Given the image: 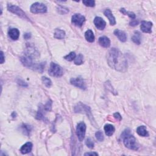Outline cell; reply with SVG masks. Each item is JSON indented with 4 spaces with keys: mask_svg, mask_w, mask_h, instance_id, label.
<instances>
[{
    "mask_svg": "<svg viewBox=\"0 0 156 156\" xmlns=\"http://www.w3.org/2000/svg\"><path fill=\"white\" fill-rule=\"evenodd\" d=\"M107 61L111 68L120 72L124 73L128 70V61L119 49L113 48L107 54Z\"/></svg>",
    "mask_w": 156,
    "mask_h": 156,
    "instance_id": "6da1fadb",
    "label": "cell"
},
{
    "mask_svg": "<svg viewBox=\"0 0 156 156\" xmlns=\"http://www.w3.org/2000/svg\"><path fill=\"white\" fill-rule=\"evenodd\" d=\"M20 61L25 67H27V68L31 69L34 71H37L39 73H43L46 65V62H34L32 59H31L25 56L21 57Z\"/></svg>",
    "mask_w": 156,
    "mask_h": 156,
    "instance_id": "7a4b0ae2",
    "label": "cell"
},
{
    "mask_svg": "<svg viewBox=\"0 0 156 156\" xmlns=\"http://www.w3.org/2000/svg\"><path fill=\"white\" fill-rule=\"evenodd\" d=\"M121 138L123 139V143L128 148L137 151L138 149V145L136 138L132 135L130 134V130L126 129L121 134Z\"/></svg>",
    "mask_w": 156,
    "mask_h": 156,
    "instance_id": "3957f363",
    "label": "cell"
},
{
    "mask_svg": "<svg viewBox=\"0 0 156 156\" xmlns=\"http://www.w3.org/2000/svg\"><path fill=\"white\" fill-rule=\"evenodd\" d=\"M74 111L75 113H84L88 117V119L91 122V124L94 126L95 128H97L98 127V125L97 124L96 121L94 119L93 116L92 115L91 112V109L89 106H87L86 105L82 104V103H79L76 106H74Z\"/></svg>",
    "mask_w": 156,
    "mask_h": 156,
    "instance_id": "277c9868",
    "label": "cell"
},
{
    "mask_svg": "<svg viewBox=\"0 0 156 156\" xmlns=\"http://www.w3.org/2000/svg\"><path fill=\"white\" fill-rule=\"evenodd\" d=\"M48 73L50 76L53 77H61L64 74V70L62 67L56 63L51 62L50 64Z\"/></svg>",
    "mask_w": 156,
    "mask_h": 156,
    "instance_id": "5b68a950",
    "label": "cell"
},
{
    "mask_svg": "<svg viewBox=\"0 0 156 156\" xmlns=\"http://www.w3.org/2000/svg\"><path fill=\"white\" fill-rule=\"evenodd\" d=\"M7 9L9 11L12 12V13H13L17 16H20V18L29 21V19L28 17L26 14H25V12L19 7L16 6L15 5H9V4H8Z\"/></svg>",
    "mask_w": 156,
    "mask_h": 156,
    "instance_id": "8992f818",
    "label": "cell"
},
{
    "mask_svg": "<svg viewBox=\"0 0 156 156\" xmlns=\"http://www.w3.org/2000/svg\"><path fill=\"white\" fill-rule=\"evenodd\" d=\"M24 53L25 56L32 59H35L38 58L40 56L39 53L37 51V49L35 48L34 46L31 43H27Z\"/></svg>",
    "mask_w": 156,
    "mask_h": 156,
    "instance_id": "52a82bcc",
    "label": "cell"
},
{
    "mask_svg": "<svg viewBox=\"0 0 156 156\" xmlns=\"http://www.w3.org/2000/svg\"><path fill=\"white\" fill-rule=\"evenodd\" d=\"M30 10L32 14H43L47 12V7L43 3L36 2L32 4Z\"/></svg>",
    "mask_w": 156,
    "mask_h": 156,
    "instance_id": "ba28073f",
    "label": "cell"
},
{
    "mask_svg": "<svg viewBox=\"0 0 156 156\" xmlns=\"http://www.w3.org/2000/svg\"><path fill=\"white\" fill-rule=\"evenodd\" d=\"M86 125L84 122H81L78 124L76 128V134L79 140L82 142L86 136Z\"/></svg>",
    "mask_w": 156,
    "mask_h": 156,
    "instance_id": "9c48e42d",
    "label": "cell"
},
{
    "mask_svg": "<svg viewBox=\"0 0 156 156\" xmlns=\"http://www.w3.org/2000/svg\"><path fill=\"white\" fill-rule=\"evenodd\" d=\"M85 16L79 14H76L72 16L71 18V23L74 26L78 27H81L84 23L85 22Z\"/></svg>",
    "mask_w": 156,
    "mask_h": 156,
    "instance_id": "30bf717a",
    "label": "cell"
},
{
    "mask_svg": "<svg viewBox=\"0 0 156 156\" xmlns=\"http://www.w3.org/2000/svg\"><path fill=\"white\" fill-rule=\"evenodd\" d=\"M70 83L71 85L81 88V89H82V90L86 89L85 81H84V80L81 78H71L70 79Z\"/></svg>",
    "mask_w": 156,
    "mask_h": 156,
    "instance_id": "8fae6325",
    "label": "cell"
},
{
    "mask_svg": "<svg viewBox=\"0 0 156 156\" xmlns=\"http://www.w3.org/2000/svg\"><path fill=\"white\" fill-rule=\"evenodd\" d=\"M94 24L96 28L99 30H104L106 26V22L99 16H96L94 19Z\"/></svg>",
    "mask_w": 156,
    "mask_h": 156,
    "instance_id": "7c38bea8",
    "label": "cell"
},
{
    "mask_svg": "<svg viewBox=\"0 0 156 156\" xmlns=\"http://www.w3.org/2000/svg\"><path fill=\"white\" fill-rule=\"evenodd\" d=\"M152 28H153V23L146 21H142L141 23L140 28L142 31L145 33H151Z\"/></svg>",
    "mask_w": 156,
    "mask_h": 156,
    "instance_id": "4fadbf2b",
    "label": "cell"
},
{
    "mask_svg": "<svg viewBox=\"0 0 156 156\" xmlns=\"http://www.w3.org/2000/svg\"><path fill=\"white\" fill-rule=\"evenodd\" d=\"M99 44L104 48H109L111 46V40L108 37L106 36L100 37L98 39Z\"/></svg>",
    "mask_w": 156,
    "mask_h": 156,
    "instance_id": "5bb4252c",
    "label": "cell"
},
{
    "mask_svg": "<svg viewBox=\"0 0 156 156\" xmlns=\"http://www.w3.org/2000/svg\"><path fill=\"white\" fill-rule=\"evenodd\" d=\"M8 34H9L11 39L13 40H16L18 39L20 36V31L18 29L16 28H11L8 31Z\"/></svg>",
    "mask_w": 156,
    "mask_h": 156,
    "instance_id": "9a60e30c",
    "label": "cell"
},
{
    "mask_svg": "<svg viewBox=\"0 0 156 156\" xmlns=\"http://www.w3.org/2000/svg\"><path fill=\"white\" fill-rule=\"evenodd\" d=\"M32 149V143L31 142H27L23 145L20 148V151L23 154H26L29 153Z\"/></svg>",
    "mask_w": 156,
    "mask_h": 156,
    "instance_id": "2e32d148",
    "label": "cell"
},
{
    "mask_svg": "<svg viewBox=\"0 0 156 156\" xmlns=\"http://www.w3.org/2000/svg\"><path fill=\"white\" fill-rule=\"evenodd\" d=\"M114 34L122 42H125L127 40L126 34L123 31H121L120 29H116L114 31Z\"/></svg>",
    "mask_w": 156,
    "mask_h": 156,
    "instance_id": "e0dca14e",
    "label": "cell"
},
{
    "mask_svg": "<svg viewBox=\"0 0 156 156\" xmlns=\"http://www.w3.org/2000/svg\"><path fill=\"white\" fill-rule=\"evenodd\" d=\"M44 112H46L45 109L43 107V106L41 105V106L39 107V111H38L37 115L36 116V119L38 120H42L43 121H47V120L46 119L45 117V113Z\"/></svg>",
    "mask_w": 156,
    "mask_h": 156,
    "instance_id": "ac0fdd59",
    "label": "cell"
},
{
    "mask_svg": "<svg viewBox=\"0 0 156 156\" xmlns=\"http://www.w3.org/2000/svg\"><path fill=\"white\" fill-rule=\"evenodd\" d=\"M104 14L109 19V22H110L111 25L113 26V25H115L116 24L115 18L114 17V16L113 15V14L112 13V11L110 9H106L104 11Z\"/></svg>",
    "mask_w": 156,
    "mask_h": 156,
    "instance_id": "d6986e66",
    "label": "cell"
},
{
    "mask_svg": "<svg viewBox=\"0 0 156 156\" xmlns=\"http://www.w3.org/2000/svg\"><path fill=\"white\" fill-rule=\"evenodd\" d=\"M104 130L105 133L107 135V136L111 137L114 133L115 129L114 126L110 124H107L104 126Z\"/></svg>",
    "mask_w": 156,
    "mask_h": 156,
    "instance_id": "ffe728a7",
    "label": "cell"
},
{
    "mask_svg": "<svg viewBox=\"0 0 156 156\" xmlns=\"http://www.w3.org/2000/svg\"><path fill=\"white\" fill-rule=\"evenodd\" d=\"M137 133L142 137H147L149 136L148 132H147L146 128L145 126H141L138 127L137 129Z\"/></svg>",
    "mask_w": 156,
    "mask_h": 156,
    "instance_id": "44dd1931",
    "label": "cell"
},
{
    "mask_svg": "<svg viewBox=\"0 0 156 156\" xmlns=\"http://www.w3.org/2000/svg\"><path fill=\"white\" fill-rule=\"evenodd\" d=\"M54 37L57 39H64L65 37V32L60 29H56L54 34Z\"/></svg>",
    "mask_w": 156,
    "mask_h": 156,
    "instance_id": "7402d4cb",
    "label": "cell"
},
{
    "mask_svg": "<svg viewBox=\"0 0 156 156\" xmlns=\"http://www.w3.org/2000/svg\"><path fill=\"white\" fill-rule=\"evenodd\" d=\"M85 37L87 41L90 43H93L95 41V36L93 31L90 29H88L85 33Z\"/></svg>",
    "mask_w": 156,
    "mask_h": 156,
    "instance_id": "603a6c76",
    "label": "cell"
},
{
    "mask_svg": "<svg viewBox=\"0 0 156 156\" xmlns=\"http://www.w3.org/2000/svg\"><path fill=\"white\" fill-rule=\"evenodd\" d=\"M132 40L136 44L140 45L142 41L141 34L138 31H136L134 32V36L132 37Z\"/></svg>",
    "mask_w": 156,
    "mask_h": 156,
    "instance_id": "cb8c5ba5",
    "label": "cell"
},
{
    "mask_svg": "<svg viewBox=\"0 0 156 156\" xmlns=\"http://www.w3.org/2000/svg\"><path fill=\"white\" fill-rule=\"evenodd\" d=\"M21 129L24 135L29 136L32 130V126L27 124H23L21 126Z\"/></svg>",
    "mask_w": 156,
    "mask_h": 156,
    "instance_id": "d4e9b609",
    "label": "cell"
},
{
    "mask_svg": "<svg viewBox=\"0 0 156 156\" xmlns=\"http://www.w3.org/2000/svg\"><path fill=\"white\" fill-rule=\"evenodd\" d=\"M120 11L123 14H124V15H128V16H129L130 18H132V19H133V20H134L135 18H136V14H135L134 13V12H128V11H126V10L124 9V8H121V9H120Z\"/></svg>",
    "mask_w": 156,
    "mask_h": 156,
    "instance_id": "484cf974",
    "label": "cell"
},
{
    "mask_svg": "<svg viewBox=\"0 0 156 156\" xmlns=\"http://www.w3.org/2000/svg\"><path fill=\"white\" fill-rule=\"evenodd\" d=\"M84 62V56L82 54H79L78 56L75 57L74 60V63L77 65H80L82 64H83Z\"/></svg>",
    "mask_w": 156,
    "mask_h": 156,
    "instance_id": "4316f807",
    "label": "cell"
},
{
    "mask_svg": "<svg viewBox=\"0 0 156 156\" xmlns=\"http://www.w3.org/2000/svg\"><path fill=\"white\" fill-rule=\"evenodd\" d=\"M57 12L61 15H64L68 14L69 12V9L68 8L62 6H59L57 7Z\"/></svg>",
    "mask_w": 156,
    "mask_h": 156,
    "instance_id": "83f0119b",
    "label": "cell"
},
{
    "mask_svg": "<svg viewBox=\"0 0 156 156\" xmlns=\"http://www.w3.org/2000/svg\"><path fill=\"white\" fill-rule=\"evenodd\" d=\"M41 80H42V82H43V83L44 84V85L46 87L49 88L51 86H52V82H51V81L50 79L48 78L47 77H46V76L42 77Z\"/></svg>",
    "mask_w": 156,
    "mask_h": 156,
    "instance_id": "f1b7e54d",
    "label": "cell"
},
{
    "mask_svg": "<svg viewBox=\"0 0 156 156\" xmlns=\"http://www.w3.org/2000/svg\"><path fill=\"white\" fill-rule=\"evenodd\" d=\"M76 57V53L74 52H71L68 54H67V55L64 56V59L66 61L71 62L74 60Z\"/></svg>",
    "mask_w": 156,
    "mask_h": 156,
    "instance_id": "f546056e",
    "label": "cell"
},
{
    "mask_svg": "<svg viewBox=\"0 0 156 156\" xmlns=\"http://www.w3.org/2000/svg\"><path fill=\"white\" fill-rule=\"evenodd\" d=\"M52 104H53V102L51 100H49L47 103H46V104L45 105V106H43V109H45V111L46 112H48V111H51V109H52Z\"/></svg>",
    "mask_w": 156,
    "mask_h": 156,
    "instance_id": "4dcf8cb0",
    "label": "cell"
},
{
    "mask_svg": "<svg viewBox=\"0 0 156 156\" xmlns=\"http://www.w3.org/2000/svg\"><path fill=\"white\" fill-rule=\"evenodd\" d=\"M84 5H86L87 7H94L95 6V1L93 0H84L82 1Z\"/></svg>",
    "mask_w": 156,
    "mask_h": 156,
    "instance_id": "1f68e13d",
    "label": "cell"
},
{
    "mask_svg": "<svg viewBox=\"0 0 156 156\" xmlns=\"http://www.w3.org/2000/svg\"><path fill=\"white\" fill-rule=\"evenodd\" d=\"M95 136L97 140H98L99 142H103L104 139V135L102 131H98L96 132L95 134Z\"/></svg>",
    "mask_w": 156,
    "mask_h": 156,
    "instance_id": "d6a6232c",
    "label": "cell"
},
{
    "mask_svg": "<svg viewBox=\"0 0 156 156\" xmlns=\"http://www.w3.org/2000/svg\"><path fill=\"white\" fill-rule=\"evenodd\" d=\"M86 144L88 147L92 149L94 147V142L90 138H88L86 141Z\"/></svg>",
    "mask_w": 156,
    "mask_h": 156,
    "instance_id": "836d02e7",
    "label": "cell"
},
{
    "mask_svg": "<svg viewBox=\"0 0 156 156\" xmlns=\"http://www.w3.org/2000/svg\"><path fill=\"white\" fill-rule=\"evenodd\" d=\"M17 83L19 86H22V87H28V84L26 82H25L23 80L18 79Z\"/></svg>",
    "mask_w": 156,
    "mask_h": 156,
    "instance_id": "e575fe53",
    "label": "cell"
},
{
    "mask_svg": "<svg viewBox=\"0 0 156 156\" xmlns=\"http://www.w3.org/2000/svg\"><path fill=\"white\" fill-rule=\"evenodd\" d=\"M113 117H114L115 119H117V120H118V121H121V119H122V117H121V116L120 115V114L118 112L115 113L114 114H113Z\"/></svg>",
    "mask_w": 156,
    "mask_h": 156,
    "instance_id": "d590c367",
    "label": "cell"
},
{
    "mask_svg": "<svg viewBox=\"0 0 156 156\" xmlns=\"http://www.w3.org/2000/svg\"><path fill=\"white\" fill-rule=\"evenodd\" d=\"M138 24V21L136 20H132L131 22H130V25L132 26H136Z\"/></svg>",
    "mask_w": 156,
    "mask_h": 156,
    "instance_id": "8d00e7d4",
    "label": "cell"
},
{
    "mask_svg": "<svg viewBox=\"0 0 156 156\" xmlns=\"http://www.w3.org/2000/svg\"><path fill=\"white\" fill-rule=\"evenodd\" d=\"M24 39H26V40H28V39H29L31 37V33H29V32H26L24 34Z\"/></svg>",
    "mask_w": 156,
    "mask_h": 156,
    "instance_id": "74e56055",
    "label": "cell"
},
{
    "mask_svg": "<svg viewBox=\"0 0 156 156\" xmlns=\"http://www.w3.org/2000/svg\"><path fill=\"white\" fill-rule=\"evenodd\" d=\"M5 62V57L4 56V53L3 51L1 52V64H3L4 62Z\"/></svg>",
    "mask_w": 156,
    "mask_h": 156,
    "instance_id": "f35d334b",
    "label": "cell"
},
{
    "mask_svg": "<svg viewBox=\"0 0 156 156\" xmlns=\"http://www.w3.org/2000/svg\"><path fill=\"white\" fill-rule=\"evenodd\" d=\"M84 155L85 156H86V155H98V154L96 153H95V152H91V153H86L85 154H84Z\"/></svg>",
    "mask_w": 156,
    "mask_h": 156,
    "instance_id": "ab89813d",
    "label": "cell"
},
{
    "mask_svg": "<svg viewBox=\"0 0 156 156\" xmlns=\"http://www.w3.org/2000/svg\"><path fill=\"white\" fill-rule=\"evenodd\" d=\"M16 115V113H15V112H14L13 113H12V117H13V118H15Z\"/></svg>",
    "mask_w": 156,
    "mask_h": 156,
    "instance_id": "60d3db41",
    "label": "cell"
}]
</instances>
